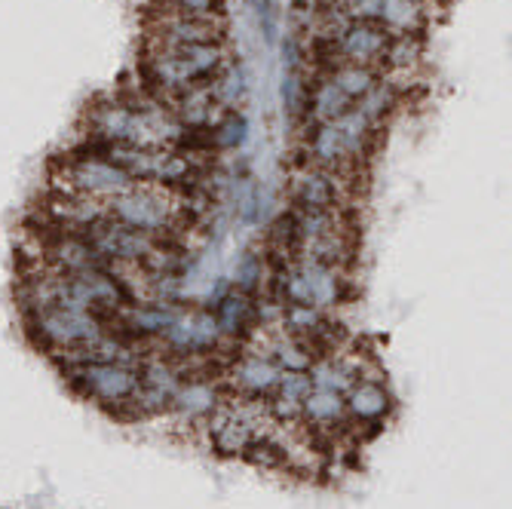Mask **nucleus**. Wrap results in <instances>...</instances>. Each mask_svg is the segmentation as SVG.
<instances>
[{
  "mask_svg": "<svg viewBox=\"0 0 512 509\" xmlns=\"http://www.w3.org/2000/svg\"><path fill=\"white\" fill-rule=\"evenodd\" d=\"M83 237L108 261V267L111 264H145L166 243V240H157L151 234H142V230H132L126 224L114 221L111 215L86 227Z\"/></svg>",
  "mask_w": 512,
  "mask_h": 509,
  "instance_id": "obj_5",
  "label": "nucleus"
},
{
  "mask_svg": "<svg viewBox=\"0 0 512 509\" xmlns=\"http://www.w3.org/2000/svg\"><path fill=\"white\" fill-rule=\"evenodd\" d=\"M28 335L43 353H62L71 347H80L92 338L105 335V322L89 313V310H74V307H46L37 313H28Z\"/></svg>",
  "mask_w": 512,
  "mask_h": 509,
  "instance_id": "obj_1",
  "label": "nucleus"
},
{
  "mask_svg": "<svg viewBox=\"0 0 512 509\" xmlns=\"http://www.w3.org/2000/svg\"><path fill=\"white\" fill-rule=\"evenodd\" d=\"M347 270L316 261H289L279 273V292L286 304H307L316 310H332L344 301Z\"/></svg>",
  "mask_w": 512,
  "mask_h": 509,
  "instance_id": "obj_2",
  "label": "nucleus"
},
{
  "mask_svg": "<svg viewBox=\"0 0 512 509\" xmlns=\"http://www.w3.org/2000/svg\"><path fill=\"white\" fill-rule=\"evenodd\" d=\"M224 378H227V393L270 399L279 378H283V368H279L276 362H270V359L240 353V356H234V362L224 368Z\"/></svg>",
  "mask_w": 512,
  "mask_h": 509,
  "instance_id": "obj_7",
  "label": "nucleus"
},
{
  "mask_svg": "<svg viewBox=\"0 0 512 509\" xmlns=\"http://www.w3.org/2000/svg\"><path fill=\"white\" fill-rule=\"evenodd\" d=\"M56 181H62L59 188H65V191H77V194L96 197V200H105V203L120 197L123 191H129L135 184L123 169L108 163L102 154L68 157L65 166H62V175Z\"/></svg>",
  "mask_w": 512,
  "mask_h": 509,
  "instance_id": "obj_4",
  "label": "nucleus"
},
{
  "mask_svg": "<svg viewBox=\"0 0 512 509\" xmlns=\"http://www.w3.org/2000/svg\"><path fill=\"white\" fill-rule=\"evenodd\" d=\"M347 414L350 421L359 427H381V421L387 418V411L393 408V399L387 393L384 384L378 381H356L347 390Z\"/></svg>",
  "mask_w": 512,
  "mask_h": 509,
  "instance_id": "obj_8",
  "label": "nucleus"
},
{
  "mask_svg": "<svg viewBox=\"0 0 512 509\" xmlns=\"http://www.w3.org/2000/svg\"><path fill=\"white\" fill-rule=\"evenodd\" d=\"M335 46L344 59L341 65H359V68L371 71L387 56L390 31L384 25H375V22H350L344 28V34L335 40Z\"/></svg>",
  "mask_w": 512,
  "mask_h": 509,
  "instance_id": "obj_6",
  "label": "nucleus"
},
{
  "mask_svg": "<svg viewBox=\"0 0 512 509\" xmlns=\"http://www.w3.org/2000/svg\"><path fill=\"white\" fill-rule=\"evenodd\" d=\"M65 381L86 399L108 408L111 414H120L132 393L142 384L138 365H120V362H105V365H65L62 368Z\"/></svg>",
  "mask_w": 512,
  "mask_h": 509,
  "instance_id": "obj_3",
  "label": "nucleus"
}]
</instances>
